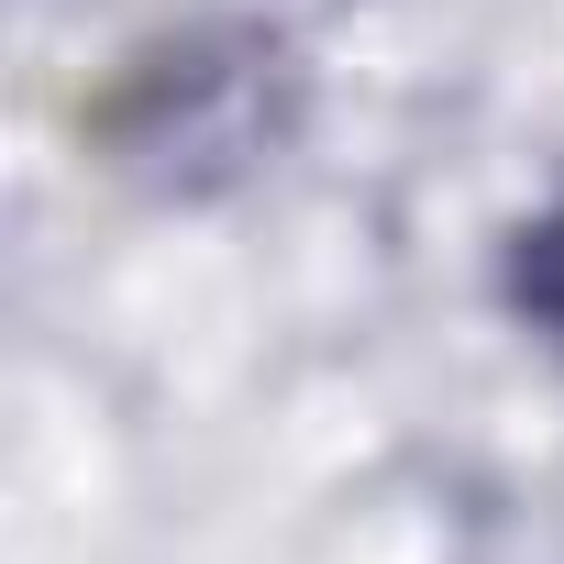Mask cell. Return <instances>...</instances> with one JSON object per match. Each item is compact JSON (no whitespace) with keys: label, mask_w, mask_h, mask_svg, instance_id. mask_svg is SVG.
Wrapping results in <instances>:
<instances>
[{"label":"cell","mask_w":564,"mask_h":564,"mask_svg":"<svg viewBox=\"0 0 564 564\" xmlns=\"http://www.w3.org/2000/svg\"><path fill=\"white\" fill-rule=\"evenodd\" d=\"M509 300H520V322L564 355V210H542V221L520 232V254H509Z\"/></svg>","instance_id":"1"}]
</instances>
